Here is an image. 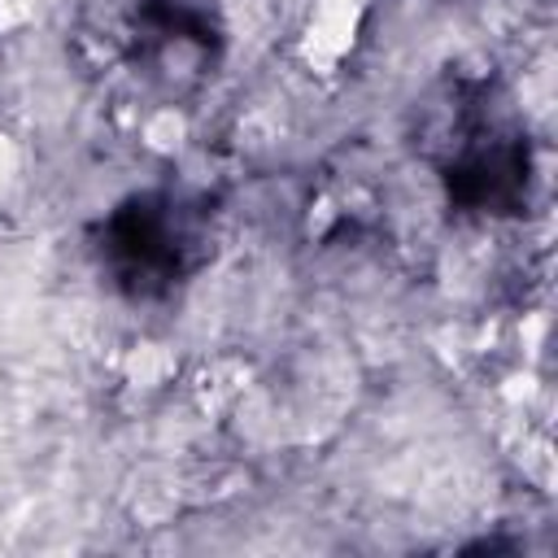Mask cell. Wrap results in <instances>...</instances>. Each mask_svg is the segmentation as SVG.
Returning a JSON list of instances; mask_svg holds the SVG:
<instances>
[{
    "instance_id": "6da1fadb",
    "label": "cell",
    "mask_w": 558,
    "mask_h": 558,
    "mask_svg": "<svg viewBox=\"0 0 558 558\" xmlns=\"http://www.w3.org/2000/svg\"><path fill=\"white\" fill-rule=\"evenodd\" d=\"M209 209L174 187H148L113 205L96 235L105 279L135 305L174 296L209 262Z\"/></svg>"
},
{
    "instance_id": "7a4b0ae2",
    "label": "cell",
    "mask_w": 558,
    "mask_h": 558,
    "mask_svg": "<svg viewBox=\"0 0 558 558\" xmlns=\"http://www.w3.org/2000/svg\"><path fill=\"white\" fill-rule=\"evenodd\" d=\"M458 131L462 140L453 144L440 174L449 201L475 214H519L527 205V179H532L527 135L506 126L493 109H480Z\"/></svg>"
}]
</instances>
